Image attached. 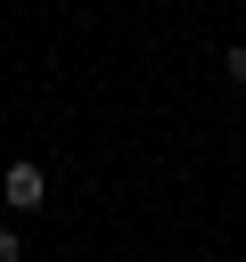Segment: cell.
<instances>
[{"label": "cell", "mask_w": 246, "mask_h": 262, "mask_svg": "<svg viewBox=\"0 0 246 262\" xmlns=\"http://www.w3.org/2000/svg\"><path fill=\"white\" fill-rule=\"evenodd\" d=\"M0 188H8V205H16V213H41V205H49L41 164H8V172H0Z\"/></svg>", "instance_id": "1"}, {"label": "cell", "mask_w": 246, "mask_h": 262, "mask_svg": "<svg viewBox=\"0 0 246 262\" xmlns=\"http://www.w3.org/2000/svg\"><path fill=\"white\" fill-rule=\"evenodd\" d=\"M221 74H230V82H246V41H238V49L221 57Z\"/></svg>", "instance_id": "2"}, {"label": "cell", "mask_w": 246, "mask_h": 262, "mask_svg": "<svg viewBox=\"0 0 246 262\" xmlns=\"http://www.w3.org/2000/svg\"><path fill=\"white\" fill-rule=\"evenodd\" d=\"M0 262H25V246H16V229H0Z\"/></svg>", "instance_id": "3"}]
</instances>
